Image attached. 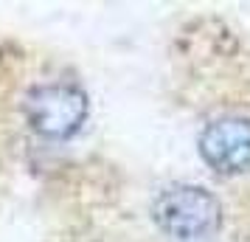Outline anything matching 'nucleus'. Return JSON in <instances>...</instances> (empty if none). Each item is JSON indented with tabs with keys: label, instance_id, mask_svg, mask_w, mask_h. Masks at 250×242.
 Wrapping results in <instances>:
<instances>
[{
	"label": "nucleus",
	"instance_id": "f257e3e1",
	"mask_svg": "<svg viewBox=\"0 0 250 242\" xmlns=\"http://www.w3.org/2000/svg\"><path fill=\"white\" fill-rule=\"evenodd\" d=\"M152 220L166 237L208 240L222 228V203L197 183H171L152 200Z\"/></svg>",
	"mask_w": 250,
	"mask_h": 242
},
{
	"label": "nucleus",
	"instance_id": "f03ea898",
	"mask_svg": "<svg viewBox=\"0 0 250 242\" xmlns=\"http://www.w3.org/2000/svg\"><path fill=\"white\" fill-rule=\"evenodd\" d=\"M23 113L37 135L65 141L84 127L90 115V99L73 82H48V85H37L25 96Z\"/></svg>",
	"mask_w": 250,
	"mask_h": 242
},
{
	"label": "nucleus",
	"instance_id": "7ed1b4c3",
	"mask_svg": "<svg viewBox=\"0 0 250 242\" xmlns=\"http://www.w3.org/2000/svg\"><path fill=\"white\" fill-rule=\"evenodd\" d=\"M200 158L216 175H250V121L239 115H222L208 121L197 138Z\"/></svg>",
	"mask_w": 250,
	"mask_h": 242
}]
</instances>
